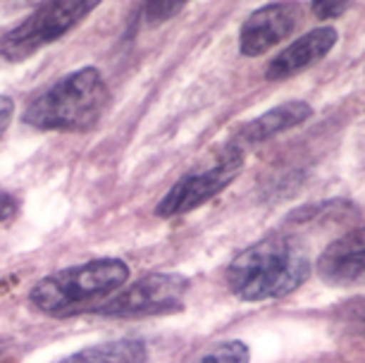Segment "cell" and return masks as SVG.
<instances>
[{
	"mask_svg": "<svg viewBox=\"0 0 365 363\" xmlns=\"http://www.w3.org/2000/svg\"><path fill=\"white\" fill-rule=\"evenodd\" d=\"M363 332H365V318H363Z\"/></svg>",
	"mask_w": 365,
	"mask_h": 363,
	"instance_id": "cell-17",
	"label": "cell"
},
{
	"mask_svg": "<svg viewBox=\"0 0 365 363\" xmlns=\"http://www.w3.org/2000/svg\"><path fill=\"white\" fill-rule=\"evenodd\" d=\"M129 275L132 270L122 258H93L38 280L29 292V301L36 311L55 318L91 313L125 290Z\"/></svg>",
	"mask_w": 365,
	"mask_h": 363,
	"instance_id": "cell-3",
	"label": "cell"
},
{
	"mask_svg": "<svg viewBox=\"0 0 365 363\" xmlns=\"http://www.w3.org/2000/svg\"><path fill=\"white\" fill-rule=\"evenodd\" d=\"M241 168H244V148L230 143L205 168L191 170L172 184V189L158 201L155 215L170 220V218L191 213L230 187Z\"/></svg>",
	"mask_w": 365,
	"mask_h": 363,
	"instance_id": "cell-5",
	"label": "cell"
},
{
	"mask_svg": "<svg viewBox=\"0 0 365 363\" xmlns=\"http://www.w3.org/2000/svg\"><path fill=\"white\" fill-rule=\"evenodd\" d=\"M17 213H19V198L8 194V191H0V225L10 223Z\"/></svg>",
	"mask_w": 365,
	"mask_h": 363,
	"instance_id": "cell-15",
	"label": "cell"
},
{
	"mask_svg": "<svg viewBox=\"0 0 365 363\" xmlns=\"http://www.w3.org/2000/svg\"><path fill=\"white\" fill-rule=\"evenodd\" d=\"M349 8V3H311V10H313V15L315 17H320V19H334V17H339V15H344V10Z\"/></svg>",
	"mask_w": 365,
	"mask_h": 363,
	"instance_id": "cell-14",
	"label": "cell"
},
{
	"mask_svg": "<svg viewBox=\"0 0 365 363\" xmlns=\"http://www.w3.org/2000/svg\"><path fill=\"white\" fill-rule=\"evenodd\" d=\"M315 270L322 282L332 287H354L365 282V227L351 230L327 244Z\"/></svg>",
	"mask_w": 365,
	"mask_h": 363,
	"instance_id": "cell-8",
	"label": "cell"
},
{
	"mask_svg": "<svg viewBox=\"0 0 365 363\" xmlns=\"http://www.w3.org/2000/svg\"><path fill=\"white\" fill-rule=\"evenodd\" d=\"M313 118V108L306 101H289L282 106L270 108L267 113H263L260 118L251 120L249 125H244V129L239 132L241 143H263L272 136H277L287 129H294L303 125L306 120Z\"/></svg>",
	"mask_w": 365,
	"mask_h": 363,
	"instance_id": "cell-10",
	"label": "cell"
},
{
	"mask_svg": "<svg viewBox=\"0 0 365 363\" xmlns=\"http://www.w3.org/2000/svg\"><path fill=\"white\" fill-rule=\"evenodd\" d=\"M336 41H339V34H336L334 26H318L313 31H306L270 60V65L265 67V79L284 81L306 72L308 67L318 65L322 58H327V53L336 46Z\"/></svg>",
	"mask_w": 365,
	"mask_h": 363,
	"instance_id": "cell-9",
	"label": "cell"
},
{
	"mask_svg": "<svg viewBox=\"0 0 365 363\" xmlns=\"http://www.w3.org/2000/svg\"><path fill=\"white\" fill-rule=\"evenodd\" d=\"M96 8H98V0H60V3L41 5L0 36V58L8 63H22L36 56L41 48L55 44L84 22Z\"/></svg>",
	"mask_w": 365,
	"mask_h": 363,
	"instance_id": "cell-4",
	"label": "cell"
},
{
	"mask_svg": "<svg viewBox=\"0 0 365 363\" xmlns=\"http://www.w3.org/2000/svg\"><path fill=\"white\" fill-rule=\"evenodd\" d=\"M296 10L287 3H270L265 8L251 12L241 24L239 51L246 58H258L279 46L296 29Z\"/></svg>",
	"mask_w": 365,
	"mask_h": 363,
	"instance_id": "cell-7",
	"label": "cell"
},
{
	"mask_svg": "<svg viewBox=\"0 0 365 363\" xmlns=\"http://www.w3.org/2000/svg\"><path fill=\"white\" fill-rule=\"evenodd\" d=\"M187 3L184 0H163V3H146L143 5V19L148 24H160L165 19H172L175 15H179Z\"/></svg>",
	"mask_w": 365,
	"mask_h": 363,
	"instance_id": "cell-13",
	"label": "cell"
},
{
	"mask_svg": "<svg viewBox=\"0 0 365 363\" xmlns=\"http://www.w3.org/2000/svg\"><path fill=\"white\" fill-rule=\"evenodd\" d=\"M12 113H15V103H12L10 96L0 93V139L8 132V127L12 122Z\"/></svg>",
	"mask_w": 365,
	"mask_h": 363,
	"instance_id": "cell-16",
	"label": "cell"
},
{
	"mask_svg": "<svg viewBox=\"0 0 365 363\" xmlns=\"http://www.w3.org/2000/svg\"><path fill=\"white\" fill-rule=\"evenodd\" d=\"M110 106V88L98 67H81L26 103L22 122L41 132H86Z\"/></svg>",
	"mask_w": 365,
	"mask_h": 363,
	"instance_id": "cell-2",
	"label": "cell"
},
{
	"mask_svg": "<svg viewBox=\"0 0 365 363\" xmlns=\"http://www.w3.org/2000/svg\"><path fill=\"white\" fill-rule=\"evenodd\" d=\"M191 363H251V349L241 339H227L205 349Z\"/></svg>",
	"mask_w": 365,
	"mask_h": 363,
	"instance_id": "cell-12",
	"label": "cell"
},
{
	"mask_svg": "<svg viewBox=\"0 0 365 363\" xmlns=\"http://www.w3.org/2000/svg\"><path fill=\"white\" fill-rule=\"evenodd\" d=\"M189 294V280L177 272H148L136 282L127 285L113 299L98 306L96 316L106 318H150L168 316L184 308Z\"/></svg>",
	"mask_w": 365,
	"mask_h": 363,
	"instance_id": "cell-6",
	"label": "cell"
},
{
	"mask_svg": "<svg viewBox=\"0 0 365 363\" xmlns=\"http://www.w3.org/2000/svg\"><path fill=\"white\" fill-rule=\"evenodd\" d=\"M311 270V256L294 237H267L239 251L225 280L241 301H272L299 290Z\"/></svg>",
	"mask_w": 365,
	"mask_h": 363,
	"instance_id": "cell-1",
	"label": "cell"
},
{
	"mask_svg": "<svg viewBox=\"0 0 365 363\" xmlns=\"http://www.w3.org/2000/svg\"><path fill=\"white\" fill-rule=\"evenodd\" d=\"M60 363H148V347L143 339L101 342L65 356Z\"/></svg>",
	"mask_w": 365,
	"mask_h": 363,
	"instance_id": "cell-11",
	"label": "cell"
}]
</instances>
